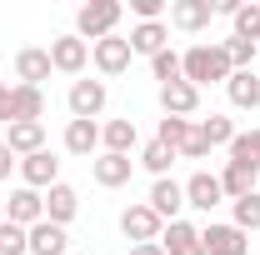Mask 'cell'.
Returning <instances> with one entry per match:
<instances>
[{
	"label": "cell",
	"mask_w": 260,
	"mask_h": 255,
	"mask_svg": "<svg viewBox=\"0 0 260 255\" xmlns=\"http://www.w3.org/2000/svg\"><path fill=\"white\" fill-rule=\"evenodd\" d=\"M210 20H215V0H170V25L175 30L195 35V30H205Z\"/></svg>",
	"instance_id": "8fae6325"
},
{
	"label": "cell",
	"mask_w": 260,
	"mask_h": 255,
	"mask_svg": "<svg viewBox=\"0 0 260 255\" xmlns=\"http://www.w3.org/2000/svg\"><path fill=\"white\" fill-rule=\"evenodd\" d=\"M65 150L70 155H95L100 150V125L95 120H70L65 125Z\"/></svg>",
	"instance_id": "d4e9b609"
},
{
	"label": "cell",
	"mask_w": 260,
	"mask_h": 255,
	"mask_svg": "<svg viewBox=\"0 0 260 255\" xmlns=\"http://www.w3.org/2000/svg\"><path fill=\"white\" fill-rule=\"evenodd\" d=\"M105 100H110L105 80H75L70 85V115L75 120H95L100 110H105Z\"/></svg>",
	"instance_id": "52a82bcc"
},
{
	"label": "cell",
	"mask_w": 260,
	"mask_h": 255,
	"mask_svg": "<svg viewBox=\"0 0 260 255\" xmlns=\"http://www.w3.org/2000/svg\"><path fill=\"white\" fill-rule=\"evenodd\" d=\"M40 115H45V90H35V85H10V125L40 120Z\"/></svg>",
	"instance_id": "44dd1931"
},
{
	"label": "cell",
	"mask_w": 260,
	"mask_h": 255,
	"mask_svg": "<svg viewBox=\"0 0 260 255\" xmlns=\"http://www.w3.org/2000/svg\"><path fill=\"white\" fill-rule=\"evenodd\" d=\"M90 175H95V185H105V190H120V185H130V175H135V160L100 150V155L90 160Z\"/></svg>",
	"instance_id": "30bf717a"
},
{
	"label": "cell",
	"mask_w": 260,
	"mask_h": 255,
	"mask_svg": "<svg viewBox=\"0 0 260 255\" xmlns=\"http://www.w3.org/2000/svg\"><path fill=\"white\" fill-rule=\"evenodd\" d=\"M120 15H125L120 0H90V5L75 10V35H80L85 45H95V40H105V35H115Z\"/></svg>",
	"instance_id": "7a4b0ae2"
},
{
	"label": "cell",
	"mask_w": 260,
	"mask_h": 255,
	"mask_svg": "<svg viewBox=\"0 0 260 255\" xmlns=\"http://www.w3.org/2000/svg\"><path fill=\"white\" fill-rule=\"evenodd\" d=\"M220 50H225L230 70H255V45H250V40H240V35H230V40H220Z\"/></svg>",
	"instance_id": "1f68e13d"
},
{
	"label": "cell",
	"mask_w": 260,
	"mask_h": 255,
	"mask_svg": "<svg viewBox=\"0 0 260 255\" xmlns=\"http://www.w3.org/2000/svg\"><path fill=\"white\" fill-rule=\"evenodd\" d=\"M130 55H160L170 45V25L165 20H145V25H130Z\"/></svg>",
	"instance_id": "e0dca14e"
},
{
	"label": "cell",
	"mask_w": 260,
	"mask_h": 255,
	"mask_svg": "<svg viewBox=\"0 0 260 255\" xmlns=\"http://www.w3.org/2000/svg\"><path fill=\"white\" fill-rule=\"evenodd\" d=\"M230 20H235V35H240V40L255 45L260 40V0H240V10H235Z\"/></svg>",
	"instance_id": "83f0119b"
},
{
	"label": "cell",
	"mask_w": 260,
	"mask_h": 255,
	"mask_svg": "<svg viewBox=\"0 0 260 255\" xmlns=\"http://www.w3.org/2000/svg\"><path fill=\"white\" fill-rule=\"evenodd\" d=\"M0 120L10 125V85H5V80H0Z\"/></svg>",
	"instance_id": "8d00e7d4"
},
{
	"label": "cell",
	"mask_w": 260,
	"mask_h": 255,
	"mask_svg": "<svg viewBox=\"0 0 260 255\" xmlns=\"http://www.w3.org/2000/svg\"><path fill=\"white\" fill-rule=\"evenodd\" d=\"M50 50H40V45H25V50H15V80L20 85H35L40 90V80H50Z\"/></svg>",
	"instance_id": "2e32d148"
},
{
	"label": "cell",
	"mask_w": 260,
	"mask_h": 255,
	"mask_svg": "<svg viewBox=\"0 0 260 255\" xmlns=\"http://www.w3.org/2000/svg\"><path fill=\"white\" fill-rule=\"evenodd\" d=\"M160 230H165V220L145 205V200L120 210V235H125L130 245H150V240H160Z\"/></svg>",
	"instance_id": "3957f363"
},
{
	"label": "cell",
	"mask_w": 260,
	"mask_h": 255,
	"mask_svg": "<svg viewBox=\"0 0 260 255\" xmlns=\"http://www.w3.org/2000/svg\"><path fill=\"white\" fill-rule=\"evenodd\" d=\"M130 10H135V20L145 25V20H160L170 5H165V0H130Z\"/></svg>",
	"instance_id": "e575fe53"
},
{
	"label": "cell",
	"mask_w": 260,
	"mask_h": 255,
	"mask_svg": "<svg viewBox=\"0 0 260 255\" xmlns=\"http://www.w3.org/2000/svg\"><path fill=\"white\" fill-rule=\"evenodd\" d=\"M175 160H180V155H175L170 145H160V140H150V145L140 150V165H145L155 180H160V175H170V165H175Z\"/></svg>",
	"instance_id": "f1b7e54d"
},
{
	"label": "cell",
	"mask_w": 260,
	"mask_h": 255,
	"mask_svg": "<svg viewBox=\"0 0 260 255\" xmlns=\"http://www.w3.org/2000/svg\"><path fill=\"white\" fill-rule=\"evenodd\" d=\"M230 160H240V165H255L260 170V125L255 130H235V140H230Z\"/></svg>",
	"instance_id": "f546056e"
},
{
	"label": "cell",
	"mask_w": 260,
	"mask_h": 255,
	"mask_svg": "<svg viewBox=\"0 0 260 255\" xmlns=\"http://www.w3.org/2000/svg\"><path fill=\"white\" fill-rule=\"evenodd\" d=\"M160 110H165V115H175V120H185V115H195V110H200V90L180 75V80L160 85Z\"/></svg>",
	"instance_id": "9a60e30c"
},
{
	"label": "cell",
	"mask_w": 260,
	"mask_h": 255,
	"mask_svg": "<svg viewBox=\"0 0 260 255\" xmlns=\"http://www.w3.org/2000/svg\"><path fill=\"white\" fill-rule=\"evenodd\" d=\"M5 220L20 225V230H30V225L45 220V195L30 190V185H20V190H10V200H5Z\"/></svg>",
	"instance_id": "5b68a950"
},
{
	"label": "cell",
	"mask_w": 260,
	"mask_h": 255,
	"mask_svg": "<svg viewBox=\"0 0 260 255\" xmlns=\"http://www.w3.org/2000/svg\"><path fill=\"white\" fill-rule=\"evenodd\" d=\"M230 225L235 230H260V190H250V195H240V200H230Z\"/></svg>",
	"instance_id": "484cf974"
},
{
	"label": "cell",
	"mask_w": 260,
	"mask_h": 255,
	"mask_svg": "<svg viewBox=\"0 0 260 255\" xmlns=\"http://www.w3.org/2000/svg\"><path fill=\"white\" fill-rule=\"evenodd\" d=\"M5 145L25 160L35 150H45V120H20V125H5Z\"/></svg>",
	"instance_id": "d6986e66"
},
{
	"label": "cell",
	"mask_w": 260,
	"mask_h": 255,
	"mask_svg": "<svg viewBox=\"0 0 260 255\" xmlns=\"http://www.w3.org/2000/svg\"><path fill=\"white\" fill-rule=\"evenodd\" d=\"M200 240H205V255H245L250 250V235L235 230L230 220H210L200 230Z\"/></svg>",
	"instance_id": "8992f818"
},
{
	"label": "cell",
	"mask_w": 260,
	"mask_h": 255,
	"mask_svg": "<svg viewBox=\"0 0 260 255\" xmlns=\"http://www.w3.org/2000/svg\"><path fill=\"white\" fill-rule=\"evenodd\" d=\"M130 255H165L160 240H150V245H130Z\"/></svg>",
	"instance_id": "74e56055"
},
{
	"label": "cell",
	"mask_w": 260,
	"mask_h": 255,
	"mask_svg": "<svg viewBox=\"0 0 260 255\" xmlns=\"http://www.w3.org/2000/svg\"><path fill=\"white\" fill-rule=\"evenodd\" d=\"M50 65H55L60 75H80V70L90 65V45H85L75 30H70V35H55V40H50Z\"/></svg>",
	"instance_id": "277c9868"
},
{
	"label": "cell",
	"mask_w": 260,
	"mask_h": 255,
	"mask_svg": "<svg viewBox=\"0 0 260 255\" xmlns=\"http://www.w3.org/2000/svg\"><path fill=\"white\" fill-rule=\"evenodd\" d=\"M225 95H230L235 110H260V75H255V70H230Z\"/></svg>",
	"instance_id": "ffe728a7"
},
{
	"label": "cell",
	"mask_w": 260,
	"mask_h": 255,
	"mask_svg": "<svg viewBox=\"0 0 260 255\" xmlns=\"http://www.w3.org/2000/svg\"><path fill=\"white\" fill-rule=\"evenodd\" d=\"M200 125V140L215 150V145H225L230 150V140H235V120H225V115H210V120H195Z\"/></svg>",
	"instance_id": "4316f807"
},
{
	"label": "cell",
	"mask_w": 260,
	"mask_h": 255,
	"mask_svg": "<svg viewBox=\"0 0 260 255\" xmlns=\"http://www.w3.org/2000/svg\"><path fill=\"white\" fill-rule=\"evenodd\" d=\"M0 255H30V230L0 220Z\"/></svg>",
	"instance_id": "d6a6232c"
},
{
	"label": "cell",
	"mask_w": 260,
	"mask_h": 255,
	"mask_svg": "<svg viewBox=\"0 0 260 255\" xmlns=\"http://www.w3.org/2000/svg\"><path fill=\"white\" fill-rule=\"evenodd\" d=\"M150 75H155L160 85H170V80H180V55H175V50L165 45L160 55H150Z\"/></svg>",
	"instance_id": "836d02e7"
},
{
	"label": "cell",
	"mask_w": 260,
	"mask_h": 255,
	"mask_svg": "<svg viewBox=\"0 0 260 255\" xmlns=\"http://www.w3.org/2000/svg\"><path fill=\"white\" fill-rule=\"evenodd\" d=\"M180 75L190 80L195 90L200 85H225L230 80V60L220 45H190L185 55H180Z\"/></svg>",
	"instance_id": "6da1fadb"
},
{
	"label": "cell",
	"mask_w": 260,
	"mask_h": 255,
	"mask_svg": "<svg viewBox=\"0 0 260 255\" xmlns=\"http://www.w3.org/2000/svg\"><path fill=\"white\" fill-rule=\"evenodd\" d=\"M0 220H5V200H0Z\"/></svg>",
	"instance_id": "f35d334b"
},
{
	"label": "cell",
	"mask_w": 260,
	"mask_h": 255,
	"mask_svg": "<svg viewBox=\"0 0 260 255\" xmlns=\"http://www.w3.org/2000/svg\"><path fill=\"white\" fill-rule=\"evenodd\" d=\"M65 245H70L65 225H50V220L30 225V255H65Z\"/></svg>",
	"instance_id": "cb8c5ba5"
},
{
	"label": "cell",
	"mask_w": 260,
	"mask_h": 255,
	"mask_svg": "<svg viewBox=\"0 0 260 255\" xmlns=\"http://www.w3.org/2000/svg\"><path fill=\"white\" fill-rule=\"evenodd\" d=\"M190 130H195V120H175V115H165L160 130H155V140H160V145H170V150L180 155V145L190 140Z\"/></svg>",
	"instance_id": "4dcf8cb0"
},
{
	"label": "cell",
	"mask_w": 260,
	"mask_h": 255,
	"mask_svg": "<svg viewBox=\"0 0 260 255\" xmlns=\"http://www.w3.org/2000/svg\"><path fill=\"white\" fill-rule=\"evenodd\" d=\"M145 205H150L165 225L180 220V210H185V185H180V180H170V175H160V180L150 185V200H145Z\"/></svg>",
	"instance_id": "ba28073f"
},
{
	"label": "cell",
	"mask_w": 260,
	"mask_h": 255,
	"mask_svg": "<svg viewBox=\"0 0 260 255\" xmlns=\"http://www.w3.org/2000/svg\"><path fill=\"white\" fill-rule=\"evenodd\" d=\"M15 165H20V160H15V150L0 140V180H10V170H15Z\"/></svg>",
	"instance_id": "d590c367"
},
{
	"label": "cell",
	"mask_w": 260,
	"mask_h": 255,
	"mask_svg": "<svg viewBox=\"0 0 260 255\" xmlns=\"http://www.w3.org/2000/svg\"><path fill=\"white\" fill-rule=\"evenodd\" d=\"M90 60H95L100 75H120V70H130V40L125 35H105V40L90 45Z\"/></svg>",
	"instance_id": "9c48e42d"
},
{
	"label": "cell",
	"mask_w": 260,
	"mask_h": 255,
	"mask_svg": "<svg viewBox=\"0 0 260 255\" xmlns=\"http://www.w3.org/2000/svg\"><path fill=\"white\" fill-rule=\"evenodd\" d=\"M20 180H25V185H30V190H50V185H55V180H60V160L50 155V150H35V155H25L20 160Z\"/></svg>",
	"instance_id": "4fadbf2b"
},
{
	"label": "cell",
	"mask_w": 260,
	"mask_h": 255,
	"mask_svg": "<svg viewBox=\"0 0 260 255\" xmlns=\"http://www.w3.org/2000/svg\"><path fill=\"white\" fill-rule=\"evenodd\" d=\"M260 180L255 165H240V160H225V170H220V190H225V200H240V195H250Z\"/></svg>",
	"instance_id": "603a6c76"
},
{
	"label": "cell",
	"mask_w": 260,
	"mask_h": 255,
	"mask_svg": "<svg viewBox=\"0 0 260 255\" xmlns=\"http://www.w3.org/2000/svg\"><path fill=\"white\" fill-rule=\"evenodd\" d=\"M75 210H80V195H75V185L55 180V185L45 190V220H50V225H70V220H75Z\"/></svg>",
	"instance_id": "ac0fdd59"
},
{
	"label": "cell",
	"mask_w": 260,
	"mask_h": 255,
	"mask_svg": "<svg viewBox=\"0 0 260 255\" xmlns=\"http://www.w3.org/2000/svg\"><path fill=\"white\" fill-rule=\"evenodd\" d=\"M100 145H105L110 155H130V150L140 145L135 120H105V125H100Z\"/></svg>",
	"instance_id": "7402d4cb"
},
{
	"label": "cell",
	"mask_w": 260,
	"mask_h": 255,
	"mask_svg": "<svg viewBox=\"0 0 260 255\" xmlns=\"http://www.w3.org/2000/svg\"><path fill=\"white\" fill-rule=\"evenodd\" d=\"M160 250H165V255H205L200 225H190V220H170V225L160 230Z\"/></svg>",
	"instance_id": "7c38bea8"
},
{
	"label": "cell",
	"mask_w": 260,
	"mask_h": 255,
	"mask_svg": "<svg viewBox=\"0 0 260 255\" xmlns=\"http://www.w3.org/2000/svg\"><path fill=\"white\" fill-rule=\"evenodd\" d=\"M220 200H225V190H220V175H210V170H195L190 180H185V205H190V210H205V215H210Z\"/></svg>",
	"instance_id": "5bb4252c"
}]
</instances>
